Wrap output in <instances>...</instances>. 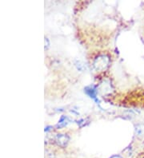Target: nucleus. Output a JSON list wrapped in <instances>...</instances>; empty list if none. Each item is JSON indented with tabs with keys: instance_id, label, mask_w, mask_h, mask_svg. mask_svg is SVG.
<instances>
[{
	"instance_id": "obj_1",
	"label": "nucleus",
	"mask_w": 144,
	"mask_h": 158,
	"mask_svg": "<svg viewBox=\"0 0 144 158\" xmlns=\"http://www.w3.org/2000/svg\"><path fill=\"white\" fill-rule=\"evenodd\" d=\"M110 57L107 54H100L94 58L93 62V67L97 71H103L109 66Z\"/></svg>"
},
{
	"instance_id": "obj_2",
	"label": "nucleus",
	"mask_w": 144,
	"mask_h": 158,
	"mask_svg": "<svg viewBox=\"0 0 144 158\" xmlns=\"http://www.w3.org/2000/svg\"><path fill=\"white\" fill-rule=\"evenodd\" d=\"M84 93L86 94L87 96L90 98L93 99L95 102H97L98 104V99L97 98V95H98V86H96L94 85H87L84 88Z\"/></svg>"
},
{
	"instance_id": "obj_3",
	"label": "nucleus",
	"mask_w": 144,
	"mask_h": 158,
	"mask_svg": "<svg viewBox=\"0 0 144 158\" xmlns=\"http://www.w3.org/2000/svg\"><path fill=\"white\" fill-rule=\"evenodd\" d=\"M70 141V137L67 134L59 133L55 137V142L57 144L58 146L61 148H66Z\"/></svg>"
},
{
	"instance_id": "obj_4",
	"label": "nucleus",
	"mask_w": 144,
	"mask_h": 158,
	"mask_svg": "<svg viewBox=\"0 0 144 158\" xmlns=\"http://www.w3.org/2000/svg\"><path fill=\"white\" fill-rule=\"evenodd\" d=\"M71 120L70 119L69 117L63 115L61 116V118L59 120V122H58L57 125H55V127L57 128V129H62V128H64L66 127V126H67V125L71 123Z\"/></svg>"
},
{
	"instance_id": "obj_5",
	"label": "nucleus",
	"mask_w": 144,
	"mask_h": 158,
	"mask_svg": "<svg viewBox=\"0 0 144 158\" xmlns=\"http://www.w3.org/2000/svg\"><path fill=\"white\" fill-rule=\"evenodd\" d=\"M134 132L138 137H144V123H138L134 126Z\"/></svg>"
},
{
	"instance_id": "obj_6",
	"label": "nucleus",
	"mask_w": 144,
	"mask_h": 158,
	"mask_svg": "<svg viewBox=\"0 0 144 158\" xmlns=\"http://www.w3.org/2000/svg\"><path fill=\"white\" fill-rule=\"evenodd\" d=\"M75 66L78 69V70H80V71H84L85 69H86V65L83 62H81V61H77L75 62Z\"/></svg>"
},
{
	"instance_id": "obj_7",
	"label": "nucleus",
	"mask_w": 144,
	"mask_h": 158,
	"mask_svg": "<svg viewBox=\"0 0 144 158\" xmlns=\"http://www.w3.org/2000/svg\"><path fill=\"white\" fill-rule=\"evenodd\" d=\"M77 124H78V125H79L80 128L83 127V126L86 125V120L85 119L79 120V121H77Z\"/></svg>"
},
{
	"instance_id": "obj_8",
	"label": "nucleus",
	"mask_w": 144,
	"mask_h": 158,
	"mask_svg": "<svg viewBox=\"0 0 144 158\" xmlns=\"http://www.w3.org/2000/svg\"><path fill=\"white\" fill-rule=\"evenodd\" d=\"M49 46H50V41L47 38H45V49L49 48Z\"/></svg>"
},
{
	"instance_id": "obj_9",
	"label": "nucleus",
	"mask_w": 144,
	"mask_h": 158,
	"mask_svg": "<svg viewBox=\"0 0 144 158\" xmlns=\"http://www.w3.org/2000/svg\"><path fill=\"white\" fill-rule=\"evenodd\" d=\"M110 158H123L120 155H117V154H115V155H113V156H111Z\"/></svg>"
},
{
	"instance_id": "obj_10",
	"label": "nucleus",
	"mask_w": 144,
	"mask_h": 158,
	"mask_svg": "<svg viewBox=\"0 0 144 158\" xmlns=\"http://www.w3.org/2000/svg\"><path fill=\"white\" fill-rule=\"evenodd\" d=\"M51 126H46V128H45V132H49L51 129Z\"/></svg>"
}]
</instances>
